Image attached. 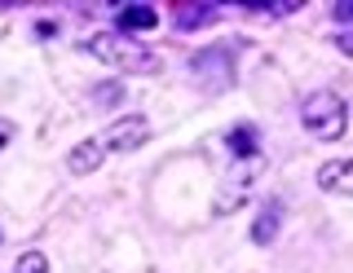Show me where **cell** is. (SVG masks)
Wrapping results in <instances>:
<instances>
[{
	"mask_svg": "<svg viewBox=\"0 0 353 273\" xmlns=\"http://www.w3.org/2000/svg\"><path fill=\"white\" fill-rule=\"evenodd\" d=\"M14 133H18V128H14V124H9V119H0V150H5V146H9V141H14Z\"/></svg>",
	"mask_w": 353,
	"mask_h": 273,
	"instance_id": "obj_14",
	"label": "cell"
},
{
	"mask_svg": "<svg viewBox=\"0 0 353 273\" xmlns=\"http://www.w3.org/2000/svg\"><path fill=\"white\" fill-rule=\"evenodd\" d=\"M336 18H340V23H349V18H353V5H349V0H345V5H336Z\"/></svg>",
	"mask_w": 353,
	"mask_h": 273,
	"instance_id": "obj_16",
	"label": "cell"
},
{
	"mask_svg": "<svg viewBox=\"0 0 353 273\" xmlns=\"http://www.w3.org/2000/svg\"><path fill=\"white\" fill-rule=\"evenodd\" d=\"M301 124L314 133L318 141H340L349 133V106L340 102L331 89H318V93H309L305 97V106H301Z\"/></svg>",
	"mask_w": 353,
	"mask_h": 273,
	"instance_id": "obj_2",
	"label": "cell"
},
{
	"mask_svg": "<svg viewBox=\"0 0 353 273\" xmlns=\"http://www.w3.org/2000/svg\"><path fill=\"white\" fill-rule=\"evenodd\" d=\"M18 273H49V256H44V251H22Z\"/></svg>",
	"mask_w": 353,
	"mask_h": 273,
	"instance_id": "obj_12",
	"label": "cell"
},
{
	"mask_svg": "<svg viewBox=\"0 0 353 273\" xmlns=\"http://www.w3.org/2000/svg\"><path fill=\"white\" fill-rule=\"evenodd\" d=\"M318 185L331 194H353V159H331L318 168Z\"/></svg>",
	"mask_w": 353,
	"mask_h": 273,
	"instance_id": "obj_7",
	"label": "cell"
},
{
	"mask_svg": "<svg viewBox=\"0 0 353 273\" xmlns=\"http://www.w3.org/2000/svg\"><path fill=\"white\" fill-rule=\"evenodd\" d=\"M146 137H150V124L141 115H119L115 124L102 133V146H106V155H110V150H119V155H124V150H137Z\"/></svg>",
	"mask_w": 353,
	"mask_h": 273,
	"instance_id": "obj_4",
	"label": "cell"
},
{
	"mask_svg": "<svg viewBox=\"0 0 353 273\" xmlns=\"http://www.w3.org/2000/svg\"><path fill=\"white\" fill-rule=\"evenodd\" d=\"M93 97L97 102H119V84H106V89H97Z\"/></svg>",
	"mask_w": 353,
	"mask_h": 273,
	"instance_id": "obj_13",
	"label": "cell"
},
{
	"mask_svg": "<svg viewBox=\"0 0 353 273\" xmlns=\"http://www.w3.org/2000/svg\"><path fill=\"white\" fill-rule=\"evenodd\" d=\"M115 23H119V36H124V31H150L159 23V14H154L150 5H124L115 14Z\"/></svg>",
	"mask_w": 353,
	"mask_h": 273,
	"instance_id": "obj_9",
	"label": "cell"
},
{
	"mask_svg": "<svg viewBox=\"0 0 353 273\" xmlns=\"http://www.w3.org/2000/svg\"><path fill=\"white\" fill-rule=\"evenodd\" d=\"M84 53H93V58H102L106 67H115V71H128V75H154L159 71V58L146 49V45H137L132 36H88L84 40Z\"/></svg>",
	"mask_w": 353,
	"mask_h": 273,
	"instance_id": "obj_1",
	"label": "cell"
},
{
	"mask_svg": "<svg viewBox=\"0 0 353 273\" xmlns=\"http://www.w3.org/2000/svg\"><path fill=\"white\" fill-rule=\"evenodd\" d=\"M216 9L212 5H194V9H172V23L176 27H199V23H212Z\"/></svg>",
	"mask_w": 353,
	"mask_h": 273,
	"instance_id": "obj_11",
	"label": "cell"
},
{
	"mask_svg": "<svg viewBox=\"0 0 353 273\" xmlns=\"http://www.w3.org/2000/svg\"><path fill=\"white\" fill-rule=\"evenodd\" d=\"M336 49H340V53H349V58H353V31H349V36H336Z\"/></svg>",
	"mask_w": 353,
	"mask_h": 273,
	"instance_id": "obj_15",
	"label": "cell"
},
{
	"mask_svg": "<svg viewBox=\"0 0 353 273\" xmlns=\"http://www.w3.org/2000/svg\"><path fill=\"white\" fill-rule=\"evenodd\" d=\"M265 168V159L261 155H252V159H239L234 168H230V177L225 185H221V194H216V212L225 216V212H234V207L248 199V190H252V181H256V172Z\"/></svg>",
	"mask_w": 353,
	"mask_h": 273,
	"instance_id": "obj_3",
	"label": "cell"
},
{
	"mask_svg": "<svg viewBox=\"0 0 353 273\" xmlns=\"http://www.w3.org/2000/svg\"><path fill=\"white\" fill-rule=\"evenodd\" d=\"M279 225H283V203H265L256 225H252V243L256 247H270L274 238H279Z\"/></svg>",
	"mask_w": 353,
	"mask_h": 273,
	"instance_id": "obj_8",
	"label": "cell"
},
{
	"mask_svg": "<svg viewBox=\"0 0 353 273\" xmlns=\"http://www.w3.org/2000/svg\"><path fill=\"white\" fill-rule=\"evenodd\" d=\"M225 146H230V155H234V159H252V155H261V150H256V128H252V124L230 128Z\"/></svg>",
	"mask_w": 353,
	"mask_h": 273,
	"instance_id": "obj_10",
	"label": "cell"
},
{
	"mask_svg": "<svg viewBox=\"0 0 353 273\" xmlns=\"http://www.w3.org/2000/svg\"><path fill=\"white\" fill-rule=\"evenodd\" d=\"M194 80L199 84H216V89H225L234 75H230V53L225 49H203V53H194Z\"/></svg>",
	"mask_w": 353,
	"mask_h": 273,
	"instance_id": "obj_5",
	"label": "cell"
},
{
	"mask_svg": "<svg viewBox=\"0 0 353 273\" xmlns=\"http://www.w3.org/2000/svg\"><path fill=\"white\" fill-rule=\"evenodd\" d=\"M106 163V146L102 137H88L80 146H71V155H66V168H71V177H88V172H97Z\"/></svg>",
	"mask_w": 353,
	"mask_h": 273,
	"instance_id": "obj_6",
	"label": "cell"
}]
</instances>
